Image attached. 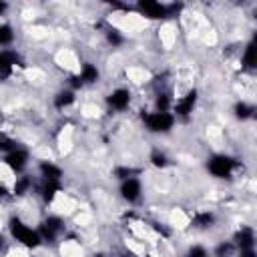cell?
<instances>
[{
    "instance_id": "obj_1",
    "label": "cell",
    "mask_w": 257,
    "mask_h": 257,
    "mask_svg": "<svg viewBox=\"0 0 257 257\" xmlns=\"http://www.w3.org/2000/svg\"><path fill=\"white\" fill-rule=\"evenodd\" d=\"M8 235L12 241H16L18 245L26 247V249H38L42 245V237L38 233L36 227L28 225L24 219H20L18 215H12L8 219Z\"/></svg>"
},
{
    "instance_id": "obj_2",
    "label": "cell",
    "mask_w": 257,
    "mask_h": 257,
    "mask_svg": "<svg viewBox=\"0 0 257 257\" xmlns=\"http://www.w3.org/2000/svg\"><path fill=\"white\" fill-rule=\"evenodd\" d=\"M177 124V118L173 112H157V110H145L143 114V126L151 135H169Z\"/></svg>"
},
{
    "instance_id": "obj_3",
    "label": "cell",
    "mask_w": 257,
    "mask_h": 257,
    "mask_svg": "<svg viewBox=\"0 0 257 257\" xmlns=\"http://www.w3.org/2000/svg\"><path fill=\"white\" fill-rule=\"evenodd\" d=\"M239 161L227 153H215L207 159V171L215 179H229L237 171Z\"/></svg>"
},
{
    "instance_id": "obj_4",
    "label": "cell",
    "mask_w": 257,
    "mask_h": 257,
    "mask_svg": "<svg viewBox=\"0 0 257 257\" xmlns=\"http://www.w3.org/2000/svg\"><path fill=\"white\" fill-rule=\"evenodd\" d=\"M38 233L42 237V243H56L64 231H66V223L60 215H46L40 223H38Z\"/></svg>"
},
{
    "instance_id": "obj_5",
    "label": "cell",
    "mask_w": 257,
    "mask_h": 257,
    "mask_svg": "<svg viewBox=\"0 0 257 257\" xmlns=\"http://www.w3.org/2000/svg\"><path fill=\"white\" fill-rule=\"evenodd\" d=\"M197 102H199V88L189 86L179 98L173 100V108H171V112H173L175 118H187V116H191V114L195 112Z\"/></svg>"
},
{
    "instance_id": "obj_6",
    "label": "cell",
    "mask_w": 257,
    "mask_h": 257,
    "mask_svg": "<svg viewBox=\"0 0 257 257\" xmlns=\"http://www.w3.org/2000/svg\"><path fill=\"white\" fill-rule=\"evenodd\" d=\"M2 165L6 167L8 173H12V175H22V173L28 169V165H30V153H28V149L16 147L14 151H10L8 155L2 157Z\"/></svg>"
},
{
    "instance_id": "obj_7",
    "label": "cell",
    "mask_w": 257,
    "mask_h": 257,
    "mask_svg": "<svg viewBox=\"0 0 257 257\" xmlns=\"http://www.w3.org/2000/svg\"><path fill=\"white\" fill-rule=\"evenodd\" d=\"M104 102H106L108 110H112V112H124L133 104V90L126 88V86H114L104 96Z\"/></svg>"
},
{
    "instance_id": "obj_8",
    "label": "cell",
    "mask_w": 257,
    "mask_h": 257,
    "mask_svg": "<svg viewBox=\"0 0 257 257\" xmlns=\"http://www.w3.org/2000/svg\"><path fill=\"white\" fill-rule=\"evenodd\" d=\"M118 195L124 203L133 205L143 199V179L141 177H128L118 183Z\"/></svg>"
},
{
    "instance_id": "obj_9",
    "label": "cell",
    "mask_w": 257,
    "mask_h": 257,
    "mask_svg": "<svg viewBox=\"0 0 257 257\" xmlns=\"http://www.w3.org/2000/svg\"><path fill=\"white\" fill-rule=\"evenodd\" d=\"M135 10L149 20H163L167 18V4L165 2H157V0H139L135 4Z\"/></svg>"
},
{
    "instance_id": "obj_10",
    "label": "cell",
    "mask_w": 257,
    "mask_h": 257,
    "mask_svg": "<svg viewBox=\"0 0 257 257\" xmlns=\"http://www.w3.org/2000/svg\"><path fill=\"white\" fill-rule=\"evenodd\" d=\"M215 225H217V213L213 209H199L191 217V227L195 231L205 233V231H211Z\"/></svg>"
},
{
    "instance_id": "obj_11",
    "label": "cell",
    "mask_w": 257,
    "mask_h": 257,
    "mask_svg": "<svg viewBox=\"0 0 257 257\" xmlns=\"http://www.w3.org/2000/svg\"><path fill=\"white\" fill-rule=\"evenodd\" d=\"M255 229L251 225H239L231 237V241L235 243L237 251H243V249H255Z\"/></svg>"
},
{
    "instance_id": "obj_12",
    "label": "cell",
    "mask_w": 257,
    "mask_h": 257,
    "mask_svg": "<svg viewBox=\"0 0 257 257\" xmlns=\"http://www.w3.org/2000/svg\"><path fill=\"white\" fill-rule=\"evenodd\" d=\"M36 171H38V177L42 181H62L64 179V169L60 165H56L54 161H48V159L38 161Z\"/></svg>"
},
{
    "instance_id": "obj_13",
    "label": "cell",
    "mask_w": 257,
    "mask_h": 257,
    "mask_svg": "<svg viewBox=\"0 0 257 257\" xmlns=\"http://www.w3.org/2000/svg\"><path fill=\"white\" fill-rule=\"evenodd\" d=\"M36 191L44 205H52L56 201V197L62 193V181H42L40 179Z\"/></svg>"
},
{
    "instance_id": "obj_14",
    "label": "cell",
    "mask_w": 257,
    "mask_h": 257,
    "mask_svg": "<svg viewBox=\"0 0 257 257\" xmlns=\"http://www.w3.org/2000/svg\"><path fill=\"white\" fill-rule=\"evenodd\" d=\"M76 74L80 76V80L84 82V86H94V84L100 82V68H98V64H94L90 60L80 62Z\"/></svg>"
},
{
    "instance_id": "obj_15",
    "label": "cell",
    "mask_w": 257,
    "mask_h": 257,
    "mask_svg": "<svg viewBox=\"0 0 257 257\" xmlns=\"http://www.w3.org/2000/svg\"><path fill=\"white\" fill-rule=\"evenodd\" d=\"M74 104H76V92L70 90V88H66V86L58 88V90L52 94V106H54L56 110H68V108L74 106Z\"/></svg>"
},
{
    "instance_id": "obj_16",
    "label": "cell",
    "mask_w": 257,
    "mask_h": 257,
    "mask_svg": "<svg viewBox=\"0 0 257 257\" xmlns=\"http://www.w3.org/2000/svg\"><path fill=\"white\" fill-rule=\"evenodd\" d=\"M34 187H36V181H34L30 175L22 173V175H18V177L14 179L10 191H12V197H26Z\"/></svg>"
},
{
    "instance_id": "obj_17",
    "label": "cell",
    "mask_w": 257,
    "mask_h": 257,
    "mask_svg": "<svg viewBox=\"0 0 257 257\" xmlns=\"http://www.w3.org/2000/svg\"><path fill=\"white\" fill-rule=\"evenodd\" d=\"M22 64V56L14 48H0V68L16 70Z\"/></svg>"
},
{
    "instance_id": "obj_18",
    "label": "cell",
    "mask_w": 257,
    "mask_h": 257,
    "mask_svg": "<svg viewBox=\"0 0 257 257\" xmlns=\"http://www.w3.org/2000/svg\"><path fill=\"white\" fill-rule=\"evenodd\" d=\"M255 66H257V48H255V40H249L241 48V68L255 70Z\"/></svg>"
},
{
    "instance_id": "obj_19",
    "label": "cell",
    "mask_w": 257,
    "mask_h": 257,
    "mask_svg": "<svg viewBox=\"0 0 257 257\" xmlns=\"http://www.w3.org/2000/svg\"><path fill=\"white\" fill-rule=\"evenodd\" d=\"M231 112H233L235 120L245 122V120H251V118L255 116V106H253L251 102H247V100H243V98H241V100H237V102L233 104Z\"/></svg>"
},
{
    "instance_id": "obj_20",
    "label": "cell",
    "mask_w": 257,
    "mask_h": 257,
    "mask_svg": "<svg viewBox=\"0 0 257 257\" xmlns=\"http://www.w3.org/2000/svg\"><path fill=\"white\" fill-rule=\"evenodd\" d=\"M173 100H175V96L171 94V90L157 92L155 98H153V110H157V112H171Z\"/></svg>"
},
{
    "instance_id": "obj_21",
    "label": "cell",
    "mask_w": 257,
    "mask_h": 257,
    "mask_svg": "<svg viewBox=\"0 0 257 257\" xmlns=\"http://www.w3.org/2000/svg\"><path fill=\"white\" fill-rule=\"evenodd\" d=\"M149 165L155 167V169H159V171H163V169H167L171 165V157L167 155V151H163V149L157 147V149H153L149 153Z\"/></svg>"
},
{
    "instance_id": "obj_22",
    "label": "cell",
    "mask_w": 257,
    "mask_h": 257,
    "mask_svg": "<svg viewBox=\"0 0 257 257\" xmlns=\"http://www.w3.org/2000/svg\"><path fill=\"white\" fill-rule=\"evenodd\" d=\"M104 42L110 46V48H120L124 42H126V36L122 34L120 28H114V26H108L104 30Z\"/></svg>"
},
{
    "instance_id": "obj_23",
    "label": "cell",
    "mask_w": 257,
    "mask_h": 257,
    "mask_svg": "<svg viewBox=\"0 0 257 257\" xmlns=\"http://www.w3.org/2000/svg\"><path fill=\"white\" fill-rule=\"evenodd\" d=\"M16 40V28L10 22H0V48H12Z\"/></svg>"
},
{
    "instance_id": "obj_24",
    "label": "cell",
    "mask_w": 257,
    "mask_h": 257,
    "mask_svg": "<svg viewBox=\"0 0 257 257\" xmlns=\"http://www.w3.org/2000/svg\"><path fill=\"white\" fill-rule=\"evenodd\" d=\"M235 255H237V247L231 239L219 241L211 251V257H235Z\"/></svg>"
},
{
    "instance_id": "obj_25",
    "label": "cell",
    "mask_w": 257,
    "mask_h": 257,
    "mask_svg": "<svg viewBox=\"0 0 257 257\" xmlns=\"http://www.w3.org/2000/svg\"><path fill=\"white\" fill-rule=\"evenodd\" d=\"M139 175H141V169H135L133 165H116L112 169V177L118 183L124 181V179H128V177H139Z\"/></svg>"
},
{
    "instance_id": "obj_26",
    "label": "cell",
    "mask_w": 257,
    "mask_h": 257,
    "mask_svg": "<svg viewBox=\"0 0 257 257\" xmlns=\"http://www.w3.org/2000/svg\"><path fill=\"white\" fill-rule=\"evenodd\" d=\"M183 257H211V251L203 243H191Z\"/></svg>"
},
{
    "instance_id": "obj_27",
    "label": "cell",
    "mask_w": 257,
    "mask_h": 257,
    "mask_svg": "<svg viewBox=\"0 0 257 257\" xmlns=\"http://www.w3.org/2000/svg\"><path fill=\"white\" fill-rule=\"evenodd\" d=\"M16 147H20L18 141H14V139H12L10 135H6V133L0 135V153H2V155H8V153L14 151Z\"/></svg>"
},
{
    "instance_id": "obj_28",
    "label": "cell",
    "mask_w": 257,
    "mask_h": 257,
    "mask_svg": "<svg viewBox=\"0 0 257 257\" xmlns=\"http://www.w3.org/2000/svg\"><path fill=\"white\" fill-rule=\"evenodd\" d=\"M66 88H70V90L76 92V90H82V88H84V82H82L80 76L74 72V74H70V76L66 78Z\"/></svg>"
},
{
    "instance_id": "obj_29",
    "label": "cell",
    "mask_w": 257,
    "mask_h": 257,
    "mask_svg": "<svg viewBox=\"0 0 257 257\" xmlns=\"http://www.w3.org/2000/svg\"><path fill=\"white\" fill-rule=\"evenodd\" d=\"M8 247H10V237L4 235V233H0V253H6Z\"/></svg>"
},
{
    "instance_id": "obj_30",
    "label": "cell",
    "mask_w": 257,
    "mask_h": 257,
    "mask_svg": "<svg viewBox=\"0 0 257 257\" xmlns=\"http://www.w3.org/2000/svg\"><path fill=\"white\" fill-rule=\"evenodd\" d=\"M8 197H12V191H10V187H8L6 183L0 181V201H4V199H8Z\"/></svg>"
},
{
    "instance_id": "obj_31",
    "label": "cell",
    "mask_w": 257,
    "mask_h": 257,
    "mask_svg": "<svg viewBox=\"0 0 257 257\" xmlns=\"http://www.w3.org/2000/svg\"><path fill=\"white\" fill-rule=\"evenodd\" d=\"M235 257H257V251L255 249H243V251H237Z\"/></svg>"
},
{
    "instance_id": "obj_32",
    "label": "cell",
    "mask_w": 257,
    "mask_h": 257,
    "mask_svg": "<svg viewBox=\"0 0 257 257\" xmlns=\"http://www.w3.org/2000/svg\"><path fill=\"white\" fill-rule=\"evenodd\" d=\"M10 10V4L6 2V0H0V18L2 16H6V12Z\"/></svg>"
},
{
    "instance_id": "obj_33",
    "label": "cell",
    "mask_w": 257,
    "mask_h": 257,
    "mask_svg": "<svg viewBox=\"0 0 257 257\" xmlns=\"http://www.w3.org/2000/svg\"><path fill=\"white\" fill-rule=\"evenodd\" d=\"M173 257H183V255H173Z\"/></svg>"
},
{
    "instance_id": "obj_34",
    "label": "cell",
    "mask_w": 257,
    "mask_h": 257,
    "mask_svg": "<svg viewBox=\"0 0 257 257\" xmlns=\"http://www.w3.org/2000/svg\"><path fill=\"white\" fill-rule=\"evenodd\" d=\"M0 135H2V128H0Z\"/></svg>"
}]
</instances>
